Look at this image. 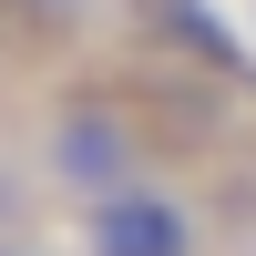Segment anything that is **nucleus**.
<instances>
[{
    "label": "nucleus",
    "instance_id": "obj_1",
    "mask_svg": "<svg viewBox=\"0 0 256 256\" xmlns=\"http://www.w3.org/2000/svg\"><path fill=\"white\" fill-rule=\"evenodd\" d=\"M31 164L62 205H102L123 184H154V134L123 92H62L31 134Z\"/></svg>",
    "mask_w": 256,
    "mask_h": 256
},
{
    "label": "nucleus",
    "instance_id": "obj_2",
    "mask_svg": "<svg viewBox=\"0 0 256 256\" xmlns=\"http://www.w3.org/2000/svg\"><path fill=\"white\" fill-rule=\"evenodd\" d=\"M216 226L184 184H123V195L82 205V256H205Z\"/></svg>",
    "mask_w": 256,
    "mask_h": 256
},
{
    "label": "nucleus",
    "instance_id": "obj_3",
    "mask_svg": "<svg viewBox=\"0 0 256 256\" xmlns=\"http://www.w3.org/2000/svg\"><path fill=\"white\" fill-rule=\"evenodd\" d=\"M0 256H10V246H0Z\"/></svg>",
    "mask_w": 256,
    "mask_h": 256
}]
</instances>
